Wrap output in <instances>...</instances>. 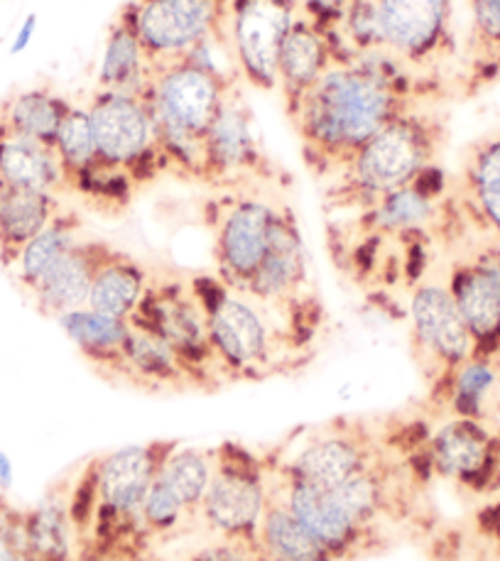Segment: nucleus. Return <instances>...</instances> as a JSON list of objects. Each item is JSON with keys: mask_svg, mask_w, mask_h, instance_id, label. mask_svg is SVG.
Instances as JSON below:
<instances>
[{"mask_svg": "<svg viewBox=\"0 0 500 561\" xmlns=\"http://www.w3.org/2000/svg\"><path fill=\"white\" fill-rule=\"evenodd\" d=\"M275 214V206L255 196H243L226 206L216 231V263L221 283L236 293H241L263 263Z\"/></svg>", "mask_w": 500, "mask_h": 561, "instance_id": "nucleus-11", "label": "nucleus"}, {"mask_svg": "<svg viewBox=\"0 0 500 561\" xmlns=\"http://www.w3.org/2000/svg\"><path fill=\"white\" fill-rule=\"evenodd\" d=\"M212 461L200 449H177L170 446L160 463L158 478L170 488V491L180 497L186 511L200 507L204 501V493L212 481Z\"/></svg>", "mask_w": 500, "mask_h": 561, "instance_id": "nucleus-34", "label": "nucleus"}, {"mask_svg": "<svg viewBox=\"0 0 500 561\" xmlns=\"http://www.w3.org/2000/svg\"><path fill=\"white\" fill-rule=\"evenodd\" d=\"M202 152V180L208 182H238L263 168L253 118L234 91L206 130Z\"/></svg>", "mask_w": 500, "mask_h": 561, "instance_id": "nucleus-15", "label": "nucleus"}, {"mask_svg": "<svg viewBox=\"0 0 500 561\" xmlns=\"http://www.w3.org/2000/svg\"><path fill=\"white\" fill-rule=\"evenodd\" d=\"M299 13L315 20L321 27H333L341 20L351 0H295Z\"/></svg>", "mask_w": 500, "mask_h": 561, "instance_id": "nucleus-41", "label": "nucleus"}, {"mask_svg": "<svg viewBox=\"0 0 500 561\" xmlns=\"http://www.w3.org/2000/svg\"><path fill=\"white\" fill-rule=\"evenodd\" d=\"M27 539L33 561L71 559V515L59 503L42 505L27 515Z\"/></svg>", "mask_w": 500, "mask_h": 561, "instance_id": "nucleus-35", "label": "nucleus"}, {"mask_svg": "<svg viewBox=\"0 0 500 561\" xmlns=\"http://www.w3.org/2000/svg\"><path fill=\"white\" fill-rule=\"evenodd\" d=\"M87 108L103 164L128 174L133 184L170 168L143 93L96 91Z\"/></svg>", "mask_w": 500, "mask_h": 561, "instance_id": "nucleus-4", "label": "nucleus"}, {"mask_svg": "<svg viewBox=\"0 0 500 561\" xmlns=\"http://www.w3.org/2000/svg\"><path fill=\"white\" fill-rule=\"evenodd\" d=\"M478 527H481V533L488 539H493L500 549V497L478 513Z\"/></svg>", "mask_w": 500, "mask_h": 561, "instance_id": "nucleus-43", "label": "nucleus"}, {"mask_svg": "<svg viewBox=\"0 0 500 561\" xmlns=\"http://www.w3.org/2000/svg\"><path fill=\"white\" fill-rule=\"evenodd\" d=\"M299 15L295 0H226L221 35L236 71L253 89H277L280 49Z\"/></svg>", "mask_w": 500, "mask_h": 561, "instance_id": "nucleus-6", "label": "nucleus"}, {"mask_svg": "<svg viewBox=\"0 0 500 561\" xmlns=\"http://www.w3.org/2000/svg\"><path fill=\"white\" fill-rule=\"evenodd\" d=\"M466 190L486 226L500 238V133L486 138L466 164Z\"/></svg>", "mask_w": 500, "mask_h": 561, "instance_id": "nucleus-33", "label": "nucleus"}, {"mask_svg": "<svg viewBox=\"0 0 500 561\" xmlns=\"http://www.w3.org/2000/svg\"><path fill=\"white\" fill-rule=\"evenodd\" d=\"M283 503L325 545L333 559L343 557L349 549L356 547L361 533L366 529L343 507L333 488L287 478V493Z\"/></svg>", "mask_w": 500, "mask_h": 561, "instance_id": "nucleus-19", "label": "nucleus"}, {"mask_svg": "<svg viewBox=\"0 0 500 561\" xmlns=\"http://www.w3.org/2000/svg\"><path fill=\"white\" fill-rule=\"evenodd\" d=\"M111 248L103 243L79 241L71 251L52 265L49 273L30 289L35 295L37 307L49 317L67 314L71 309H81L89 302L91 283L96 270L109 255Z\"/></svg>", "mask_w": 500, "mask_h": 561, "instance_id": "nucleus-20", "label": "nucleus"}, {"mask_svg": "<svg viewBox=\"0 0 500 561\" xmlns=\"http://www.w3.org/2000/svg\"><path fill=\"white\" fill-rule=\"evenodd\" d=\"M442 145V126L430 113L405 111L398 118L361 145V150L343 164L346 190L361 204L410 184L434 164Z\"/></svg>", "mask_w": 500, "mask_h": 561, "instance_id": "nucleus-3", "label": "nucleus"}, {"mask_svg": "<svg viewBox=\"0 0 500 561\" xmlns=\"http://www.w3.org/2000/svg\"><path fill=\"white\" fill-rule=\"evenodd\" d=\"M200 507L206 525L224 537L258 539L260 519L268 507L260 466L241 449L228 446L212 473Z\"/></svg>", "mask_w": 500, "mask_h": 561, "instance_id": "nucleus-9", "label": "nucleus"}, {"mask_svg": "<svg viewBox=\"0 0 500 561\" xmlns=\"http://www.w3.org/2000/svg\"><path fill=\"white\" fill-rule=\"evenodd\" d=\"M450 293L476 341L474 356H500V251L481 253L456 265Z\"/></svg>", "mask_w": 500, "mask_h": 561, "instance_id": "nucleus-14", "label": "nucleus"}, {"mask_svg": "<svg viewBox=\"0 0 500 561\" xmlns=\"http://www.w3.org/2000/svg\"><path fill=\"white\" fill-rule=\"evenodd\" d=\"M430 461L442 476L474 491L498 488L500 436L488 430L484 420L456 417L432 436Z\"/></svg>", "mask_w": 500, "mask_h": 561, "instance_id": "nucleus-12", "label": "nucleus"}, {"mask_svg": "<svg viewBox=\"0 0 500 561\" xmlns=\"http://www.w3.org/2000/svg\"><path fill=\"white\" fill-rule=\"evenodd\" d=\"M498 382L500 370L493 358L471 356L456 366L450 376V404L456 417L484 420Z\"/></svg>", "mask_w": 500, "mask_h": 561, "instance_id": "nucleus-32", "label": "nucleus"}, {"mask_svg": "<svg viewBox=\"0 0 500 561\" xmlns=\"http://www.w3.org/2000/svg\"><path fill=\"white\" fill-rule=\"evenodd\" d=\"M0 561H33L27 539V517L0 513Z\"/></svg>", "mask_w": 500, "mask_h": 561, "instance_id": "nucleus-38", "label": "nucleus"}, {"mask_svg": "<svg viewBox=\"0 0 500 561\" xmlns=\"http://www.w3.org/2000/svg\"><path fill=\"white\" fill-rule=\"evenodd\" d=\"M55 152L61 162V170H65L67 186L79 192V186L87 182V176L99 164V150L96 140H93L89 108L71 106L67 111L57 133Z\"/></svg>", "mask_w": 500, "mask_h": 561, "instance_id": "nucleus-31", "label": "nucleus"}, {"mask_svg": "<svg viewBox=\"0 0 500 561\" xmlns=\"http://www.w3.org/2000/svg\"><path fill=\"white\" fill-rule=\"evenodd\" d=\"M0 180L47 194L67 190V176L55 148L20 138L3 128H0Z\"/></svg>", "mask_w": 500, "mask_h": 561, "instance_id": "nucleus-24", "label": "nucleus"}, {"mask_svg": "<svg viewBox=\"0 0 500 561\" xmlns=\"http://www.w3.org/2000/svg\"><path fill=\"white\" fill-rule=\"evenodd\" d=\"M385 51L400 65L430 67L452 43L454 0H375Z\"/></svg>", "mask_w": 500, "mask_h": 561, "instance_id": "nucleus-10", "label": "nucleus"}, {"mask_svg": "<svg viewBox=\"0 0 500 561\" xmlns=\"http://www.w3.org/2000/svg\"><path fill=\"white\" fill-rule=\"evenodd\" d=\"M128 321L162 339L190 373L192 368L216 360L212 341H208L206 311L194 287L174 283V279L148 285V293Z\"/></svg>", "mask_w": 500, "mask_h": 561, "instance_id": "nucleus-8", "label": "nucleus"}, {"mask_svg": "<svg viewBox=\"0 0 500 561\" xmlns=\"http://www.w3.org/2000/svg\"><path fill=\"white\" fill-rule=\"evenodd\" d=\"M186 507L182 505L180 497H177L170 488L155 476V481L148 488V493H145L143 505H140L143 525L148 527L150 533H170V529L180 525Z\"/></svg>", "mask_w": 500, "mask_h": 561, "instance_id": "nucleus-37", "label": "nucleus"}, {"mask_svg": "<svg viewBox=\"0 0 500 561\" xmlns=\"http://www.w3.org/2000/svg\"><path fill=\"white\" fill-rule=\"evenodd\" d=\"M57 324L83 356L99 363V366L121 368L125 341L130 334L128 319H116L93 311L91 307H81L59 314Z\"/></svg>", "mask_w": 500, "mask_h": 561, "instance_id": "nucleus-27", "label": "nucleus"}, {"mask_svg": "<svg viewBox=\"0 0 500 561\" xmlns=\"http://www.w3.org/2000/svg\"><path fill=\"white\" fill-rule=\"evenodd\" d=\"M10 483H13V461L0 451V488H10Z\"/></svg>", "mask_w": 500, "mask_h": 561, "instance_id": "nucleus-44", "label": "nucleus"}, {"mask_svg": "<svg viewBox=\"0 0 500 561\" xmlns=\"http://www.w3.org/2000/svg\"><path fill=\"white\" fill-rule=\"evenodd\" d=\"M412 79L388 51L333 65L289 111L309 164L341 170L385 123L410 108Z\"/></svg>", "mask_w": 500, "mask_h": 561, "instance_id": "nucleus-1", "label": "nucleus"}, {"mask_svg": "<svg viewBox=\"0 0 500 561\" xmlns=\"http://www.w3.org/2000/svg\"><path fill=\"white\" fill-rule=\"evenodd\" d=\"M258 547L265 561H333L285 503H268L258 527Z\"/></svg>", "mask_w": 500, "mask_h": 561, "instance_id": "nucleus-28", "label": "nucleus"}, {"mask_svg": "<svg viewBox=\"0 0 500 561\" xmlns=\"http://www.w3.org/2000/svg\"><path fill=\"white\" fill-rule=\"evenodd\" d=\"M37 25H39L37 13H27L23 18V23H20L13 43H10V55L18 57L30 49V45H33V39H35V33H37Z\"/></svg>", "mask_w": 500, "mask_h": 561, "instance_id": "nucleus-42", "label": "nucleus"}, {"mask_svg": "<svg viewBox=\"0 0 500 561\" xmlns=\"http://www.w3.org/2000/svg\"><path fill=\"white\" fill-rule=\"evenodd\" d=\"M333 65H339V57L329 30L307 15H299L297 23L289 27L277 61V89L283 91L287 113L295 111L302 96Z\"/></svg>", "mask_w": 500, "mask_h": 561, "instance_id": "nucleus-17", "label": "nucleus"}, {"mask_svg": "<svg viewBox=\"0 0 500 561\" xmlns=\"http://www.w3.org/2000/svg\"><path fill=\"white\" fill-rule=\"evenodd\" d=\"M167 451H160L158 444L125 446L101 459L96 463L101 507L123 517H140L143 497L158 476Z\"/></svg>", "mask_w": 500, "mask_h": 561, "instance_id": "nucleus-18", "label": "nucleus"}, {"mask_svg": "<svg viewBox=\"0 0 500 561\" xmlns=\"http://www.w3.org/2000/svg\"><path fill=\"white\" fill-rule=\"evenodd\" d=\"M206 311L208 341L214 356L226 368L250 373L270 358V327L260 311L224 283L196 279L192 285Z\"/></svg>", "mask_w": 500, "mask_h": 561, "instance_id": "nucleus-7", "label": "nucleus"}, {"mask_svg": "<svg viewBox=\"0 0 500 561\" xmlns=\"http://www.w3.org/2000/svg\"><path fill=\"white\" fill-rule=\"evenodd\" d=\"M121 370L133 373L135 378L148 380L152 386H167V382H182L190 370H186L180 356L150 331L130 324L128 341L123 348Z\"/></svg>", "mask_w": 500, "mask_h": 561, "instance_id": "nucleus-29", "label": "nucleus"}, {"mask_svg": "<svg viewBox=\"0 0 500 561\" xmlns=\"http://www.w3.org/2000/svg\"><path fill=\"white\" fill-rule=\"evenodd\" d=\"M250 542H258V539L226 537L224 542L196 549L190 561H260L263 552H260V547H250Z\"/></svg>", "mask_w": 500, "mask_h": 561, "instance_id": "nucleus-40", "label": "nucleus"}, {"mask_svg": "<svg viewBox=\"0 0 500 561\" xmlns=\"http://www.w3.org/2000/svg\"><path fill=\"white\" fill-rule=\"evenodd\" d=\"M123 10L145 57L160 69L221 37L226 0H130Z\"/></svg>", "mask_w": 500, "mask_h": 561, "instance_id": "nucleus-5", "label": "nucleus"}, {"mask_svg": "<svg viewBox=\"0 0 500 561\" xmlns=\"http://www.w3.org/2000/svg\"><path fill=\"white\" fill-rule=\"evenodd\" d=\"M333 491H337L343 507H346V511L356 517L363 527L371 523L373 515L378 513V507L383 503L380 478L368 469L349 478L346 483L337 485Z\"/></svg>", "mask_w": 500, "mask_h": 561, "instance_id": "nucleus-36", "label": "nucleus"}, {"mask_svg": "<svg viewBox=\"0 0 500 561\" xmlns=\"http://www.w3.org/2000/svg\"><path fill=\"white\" fill-rule=\"evenodd\" d=\"M307 283V251L302 243L295 216L287 209H277L273 228H270L268 253L255 275L241 289L243 295L260 302H287L297 289Z\"/></svg>", "mask_w": 500, "mask_h": 561, "instance_id": "nucleus-16", "label": "nucleus"}, {"mask_svg": "<svg viewBox=\"0 0 500 561\" xmlns=\"http://www.w3.org/2000/svg\"><path fill=\"white\" fill-rule=\"evenodd\" d=\"M234 91V77L218 69L200 47L192 57L152 69L143 91L167 162L202 176L204 135Z\"/></svg>", "mask_w": 500, "mask_h": 561, "instance_id": "nucleus-2", "label": "nucleus"}, {"mask_svg": "<svg viewBox=\"0 0 500 561\" xmlns=\"http://www.w3.org/2000/svg\"><path fill=\"white\" fill-rule=\"evenodd\" d=\"M152 65L145 57L138 35L130 25L125 10H121L116 23L111 25L106 43H103L96 91L113 93H143L150 84Z\"/></svg>", "mask_w": 500, "mask_h": 561, "instance_id": "nucleus-23", "label": "nucleus"}, {"mask_svg": "<svg viewBox=\"0 0 500 561\" xmlns=\"http://www.w3.org/2000/svg\"><path fill=\"white\" fill-rule=\"evenodd\" d=\"M71 103L52 89H25L0 106V128L55 148L57 133Z\"/></svg>", "mask_w": 500, "mask_h": 561, "instance_id": "nucleus-26", "label": "nucleus"}, {"mask_svg": "<svg viewBox=\"0 0 500 561\" xmlns=\"http://www.w3.org/2000/svg\"><path fill=\"white\" fill-rule=\"evenodd\" d=\"M148 273L140 263L123 253L109 251L91 283L87 307L116 319H130L148 293Z\"/></svg>", "mask_w": 500, "mask_h": 561, "instance_id": "nucleus-25", "label": "nucleus"}, {"mask_svg": "<svg viewBox=\"0 0 500 561\" xmlns=\"http://www.w3.org/2000/svg\"><path fill=\"white\" fill-rule=\"evenodd\" d=\"M79 224L71 214H57L55 221H52L45 231H39L33 241H30L23 251L15 257L18 277L27 289H33L42 277H45L52 265L59 263L71 248L79 243L77 238Z\"/></svg>", "mask_w": 500, "mask_h": 561, "instance_id": "nucleus-30", "label": "nucleus"}, {"mask_svg": "<svg viewBox=\"0 0 500 561\" xmlns=\"http://www.w3.org/2000/svg\"><path fill=\"white\" fill-rule=\"evenodd\" d=\"M59 214L57 194L23 190L0 180V253L10 265Z\"/></svg>", "mask_w": 500, "mask_h": 561, "instance_id": "nucleus-21", "label": "nucleus"}, {"mask_svg": "<svg viewBox=\"0 0 500 561\" xmlns=\"http://www.w3.org/2000/svg\"><path fill=\"white\" fill-rule=\"evenodd\" d=\"M474 20V39L484 49L500 51V0H468Z\"/></svg>", "mask_w": 500, "mask_h": 561, "instance_id": "nucleus-39", "label": "nucleus"}, {"mask_svg": "<svg viewBox=\"0 0 500 561\" xmlns=\"http://www.w3.org/2000/svg\"><path fill=\"white\" fill-rule=\"evenodd\" d=\"M368 469V454L349 434H329L305 446L287 466V478L337 488Z\"/></svg>", "mask_w": 500, "mask_h": 561, "instance_id": "nucleus-22", "label": "nucleus"}, {"mask_svg": "<svg viewBox=\"0 0 500 561\" xmlns=\"http://www.w3.org/2000/svg\"><path fill=\"white\" fill-rule=\"evenodd\" d=\"M414 344L427 358L454 370L476 353V341L458 311L450 287L427 283L410 299Z\"/></svg>", "mask_w": 500, "mask_h": 561, "instance_id": "nucleus-13", "label": "nucleus"}]
</instances>
